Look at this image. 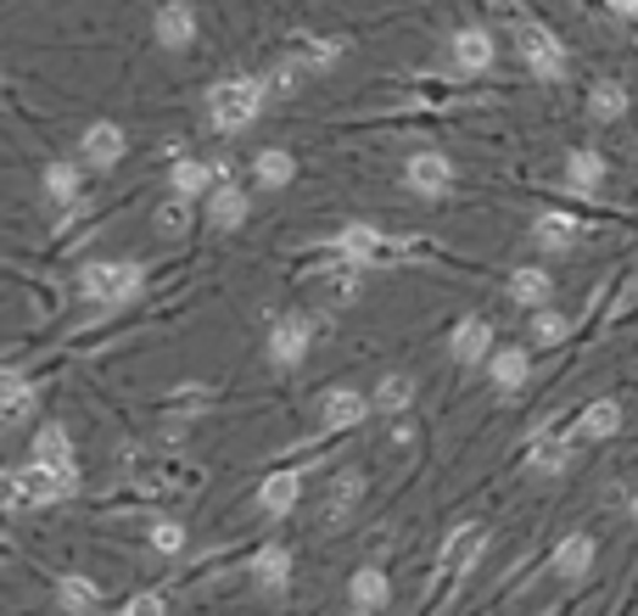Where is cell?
<instances>
[{
  "mask_svg": "<svg viewBox=\"0 0 638 616\" xmlns=\"http://www.w3.org/2000/svg\"><path fill=\"white\" fill-rule=\"evenodd\" d=\"M482 544H488L482 526H460V533L448 539V550H442V583H448V594H453V583H466V572L482 561Z\"/></svg>",
  "mask_w": 638,
  "mask_h": 616,
  "instance_id": "cell-14",
  "label": "cell"
},
{
  "mask_svg": "<svg viewBox=\"0 0 638 616\" xmlns=\"http://www.w3.org/2000/svg\"><path fill=\"white\" fill-rule=\"evenodd\" d=\"M488 376L499 393H521L532 382V359H526V347H499V354L488 359Z\"/></svg>",
  "mask_w": 638,
  "mask_h": 616,
  "instance_id": "cell-24",
  "label": "cell"
},
{
  "mask_svg": "<svg viewBox=\"0 0 638 616\" xmlns=\"http://www.w3.org/2000/svg\"><path fill=\"white\" fill-rule=\"evenodd\" d=\"M583 443H577V437L566 431V437H537V443L526 449V466L532 471H543V477H555V471H566L572 466V455H577Z\"/></svg>",
  "mask_w": 638,
  "mask_h": 616,
  "instance_id": "cell-25",
  "label": "cell"
},
{
  "mask_svg": "<svg viewBox=\"0 0 638 616\" xmlns=\"http://www.w3.org/2000/svg\"><path fill=\"white\" fill-rule=\"evenodd\" d=\"M610 7H616L621 18H638V0H610Z\"/></svg>",
  "mask_w": 638,
  "mask_h": 616,
  "instance_id": "cell-39",
  "label": "cell"
},
{
  "mask_svg": "<svg viewBox=\"0 0 638 616\" xmlns=\"http://www.w3.org/2000/svg\"><path fill=\"white\" fill-rule=\"evenodd\" d=\"M572 331H577V320L561 314V309H532V320H526V336H532L537 347H555V342H566Z\"/></svg>",
  "mask_w": 638,
  "mask_h": 616,
  "instance_id": "cell-31",
  "label": "cell"
},
{
  "mask_svg": "<svg viewBox=\"0 0 638 616\" xmlns=\"http://www.w3.org/2000/svg\"><path fill=\"white\" fill-rule=\"evenodd\" d=\"M79 488V471H56L45 460H29V466H12L7 471V504L12 510H29V504H56Z\"/></svg>",
  "mask_w": 638,
  "mask_h": 616,
  "instance_id": "cell-4",
  "label": "cell"
},
{
  "mask_svg": "<svg viewBox=\"0 0 638 616\" xmlns=\"http://www.w3.org/2000/svg\"><path fill=\"white\" fill-rule=\"evenodd\" d=\"M157 230H163V236H186V230H191V197H168V202L157 208Z\"/></svg>",
  "mask_w": 638,
  "mask_h": 616,
  "instance_id": "cell-37",
  "label": "cell"
},
{
  "mask_svg": "<svg viewBox=\"0 0 638 616\" xmlns=\"http://www.w3.org/2000/svg\"><path fill=\"white\" fill-rule=\"evenodd\" d=\"M40 186H45V202H56V208H73L79 197H84V163H45V174H40Z\"/></svg>",
  "mask_w": 638,
  "mask_h": 616,
  "instance_id": "cell-18",
  "label": "cell"
},
{
  "mask_svg": "<svg viewBox=\"0 0 638 616\" xmlns=\"http://www.w3.org/2000/svg\"><path fill=\"white\" fill-rule=\"evenodd\" d=\"M263 102H269V79L236 73V79H224V84H213V91H208V124L219 135H241V129H252V118L263 113Z\"/></svg>",
  "mask_w": 638,
  "mask_h": 616,
  "instance_id": "cell-2",
  "label": "cell"
},
{
  "mask_svg": "<svg viewBox=\"0 0 638 616\" xmlns=\"http://www.w3.org/2000/svg\"><path fill=\"white\" fill-rule=\"evenodd\" d=\"M219 186V163H197V157H174L168 163V191L174 197H208Z\"/></svg>",
  "mask_w": 638,
  "mask_h": 616,
  "instance_id": "cell-15",
  "label": "cell"
},
{
  "mask_svg": "<svg viewBox=\"0 0 638 616\" xmlns=\"http://www.w3.org/2000/svg\"><path fill=\"white\" fill-rule=\"evenodd\" d=\"M118 616H168V605H163V594H135V599H124Z\"/></svg>",
  "mask_w": 638,
  "mask_h": 616,
  "instance_id": "cell-38",
  "label": "cell"
},
{
  "mask_svg": "<svg viewBox=\"0 0 638 616\" xmlns=\"http://www.w3.org/2000/svg\"><path fill=\"white\" fill-rule=\"evenodd\" d=\"M252 180H258V186H269V191L292 186V180H297V157H292V152H281V146L258 152V157H252Z\"/></svg>",
  "mask_w": 638,
  "mask_h": 616,
  "instance_id": "cell-27",
  "label": "cell"
},
{
  "mask_svg": "<svg viewBox=\"0 0 638 616\" xmlns=\"http://www.w3.org/2000/svg\"><path fill=\"white\" fill-rule=\"evenodd\" d=\"M0 409H7V426H23L29 415H34V404H40V387L34 382H23V370H7V382H0Z\"/></svg>",
  "mask_w": 638,
  "mask_h": 616,
  "instance_id": "cell-29",
  "label": "cell"
},
{
  "mask_svg": "<svg viewBox=\"0 0 638 616\" xmlns=\"http://www.w3.org/2000/svg\"><path fill=\"white\" fill-rule=\"evenodd\" d=\"M616 431H621V404H616V398H594V404L572 420L577 443H610Z\"/></svg>",
  "mask_w": 638,
  "mask_h": 616,
  "instance_id": "cell-16",
  "label": "cell"
},
{
  "mask_svg": "<svg viewBox=\"0 0 638 616\" xmlns=\"http://www.w3.org/2000/svg\"><path fill=\"white\" fill-rule=\"evenodd\" d=\"M292 56H297L308 73H325V67H336V62L347 56V40H336V34H297V40H292Z\"/></svg>",
  "mask_w": 638,
  "mask_h": 616,
  "instance_id": "cell-21",
  "label": "cell"
},
{
  "mask_svg": "<svg viewBox=\"0 0 638 616\" xmlns=\"http://www.w3.org/2000/svg\"><path fill=\"white\" fill-rule=\"evenodd\" d=\"M79 292L96 309H124V303H135L146 292V270L129 263V258H96V263L79 270Z\"/></svg>",
  "mask_w": 638,
  "mask_h": 616,
  "instance_id": "cell-3",
  "label": "cell"
},
{
  "mask_svg": "<svg viewBox=\"0 0 638 616\" xmlns=\"http://www.w3.org/2000/svg\"><path fill=\"white\" fill-rule=\"evenodd\" d=\"M303 466H281V471H269L263 482H258V510L269 515V521H281V515H292L297 510V499H303Z\"/></svg>",
  "mask_w": 638,
  "mask_h": 616,
  "instance_id": "cell-9",
  "label": "cell"
},
{
  "mask_svg": "<svg viewBox=\"0 0 638 616\" xmlns=\"http://www.w3.org/2000/svg\"><path fill=\"white\" fill-rule=\"evenodd\" d=\"M448 359H453V365H488V359H493V320L471 314V320L453 325V336H448Z\"/></svg>",
  "mask_w": 638,
  "mask_h": 616,
  "instance_id": "cell-10",
  "label": "cell"
},
{
  "mask_svg": "<svg viewBox=\"0 0 638 616\" xmlns=\"http://www.w3.org/2000/svg\"><path fill=\"white\" fill-rule=\"evenodd\" d=\"M34 460H45V466H56V471H79V460H73V437H67L62 420H45V426L34 431Z\"/></svg>",
  "mask_w": 638,
  "mask_h": 616,
  "instance_id": "cell-23",
  "label": "cell"
},
{
  "mask_svg": "<svg viewBox=\"0 0 638 616\" xmlns=\"http://www.w3.org/2000/svg\"><path fill=\"white\" fill-rule=\"evenodd\" d=\"M583 236H588V225H583L577 213H537V219H532V241L550 247V252H566V247H577Z\"/></svg>",
  "mask_w": 638,
  "mask_h": 616,
  "instance_id": "cell-17",
  "label": "cell"
},
{
  "mask_svg": "<svg viewBox=\"0 0 638 616\" xmlns=\"http://www.w3.org/2000/svg\"><path fill=\"white\" fill-rule=\"evenodd\" d=\"M208 225L213 230H241L247 225V191L236 180H224V186L208 191Z\"/></svg>",
  "mask_w": 638,
  "mask_h": 616,
  "instance_id": "cell-22",
  "label": "cell"
},
{
  "mask_svg": "<svg viewBox=\"0 0 638 616\" xmlns=\"http://www.w3.org/2000/svg\"><path fill=\"white\" fill-rule=\"evenodd\" d=\"M347 599H353V610H381V605L393 599L387 572H381V566H358L353 583H347Z\"/></svg>",
  "mask_w": 638,
  "mask_h": 616,
  "instance_id": "cell-26",
  "label": "cell"
},
{
  "mask_svg": "<svg viewBox=\"0 0 638 616\" xmlns=\"http://www.w3.org/2000/svg\"><path fill=\"white\" fill-rule=\"evenodd\" d=\"M353 616H376V610H353Z\"/></svg>",
  "mask_w": 638,
  "mask_h": 616,
  "instance_id": "cell-41",
  "label": "cell"
},
{
  "mask_svg": "<svg viewBox=\"0 0 638 616\" xmlns=\"http://www.w3.org/2000/svg\"><path fill=\"white\" fill-rule=\"evenodd\" d=\"M146 544H151L157 555H186V526L168 521V515H157V521L146 526Z\"/></svg>",
  "mask_w": 638,
  "mask_h": 616,
  "instance_id": "cell-36",
  "label": "cell"
},
{
  "mask_svg": "<svg viewBox=\"0 0 638 616\" xmlns=\"http://www.w3.org/2000/svg\"><path fill=\"white\" fill-rule=\"evenodd\" d=\"M252 583H258L263 594H286V583H292V550H286V544L258 550V555H252Z\"/></svg>",
  "mask_w": 638,
  "mask_h": 616,
  "instance_id": "cell-19",
  "label": "cell"
},
{
  "mask_svg": "<svg viewBox=\"0 0 638 616\" xmlns=\"http://www.w3.org/2000/svg\"><path fill=\"white\" fill-rule=\"evenodd\" d=\"M588 113L605 118V124H610V118H627V91H621L616 79H599L594 91H588Z\"/></svg>",
  "mask_w": 638,
  "mask_h": 616,
  "instance_id": "cell-33",
  "label": "cell"
},
{
  "mask_svg": "<svg viewBox=\"0 0 638 616\" xmlns=\"http://www.w3.org/2000/svg\"><path fill=\"white\" fill-rule=\"evenodd\" d=\"M331 252H342L347 263H358V270H398V263H409V258H442L437 247L398 241V236H387L376 225H342L336 241H331Z\"/></svg>",
  "mask_w": 638,
  "mask_h": 616,
  "instance_id": "cell-1",
  "label": "cell"
},
{
  "mask_svg": "<svg viewBox=\"0 0 638 616\" xmlns=\"http://www.w3.org/2000/svg\"><path fill=\"white\" fill-rule=\"evenodd\" d=\"M314 336H320V325L308 320V314H281L275 325H269V365H303L308 359V347H314Z\"/></svg>",
  "mask_w": 638,
  "mask_h": 616,
  "instance_id": "cell-7",
  "label": "cell"
},
{
  "mask_svg": "<svg viewBox=\"0 0 638 616\" xmlns=\"http://www.w3.org/2000/svg\"><path fill=\"white\" fill-rule=\"evenodd\" d=\"M124 152H129V135L118 129V124H90L84 129V140H79V163L84 168H113V163H124Z\"/></svg>",
  "mask_w": 638,
  "mask_h": 616,
  "instance_id": "cell-13",
  "label": "cell"
},
{
  "mask_svg": "<svg viewBox=\"0 0 638 616\" xmlns=\"http://www.w3.org/2000/svg\"><path fill=\"white\" fill-rule=\"evenodd\" d=\"M358 499H364V471H342V477L331 482V493H325V521L342 526V521L353 515Z\"/></svg>",
  "mask_w": 638,
  "mask_h": 616,
  "instance_id": "cell-30",
  "label": "cell"
},
{
  "mask_svg": "<svg viewBox=\"0 0 638 616\" xmlns=\"http://www.w3.org/2000/svg\"><path fill=\"white\" fill-rule=\"evenodd\" d=\"M404 186H409L415 197L437 202V197H448V186H453V163H448L442 152H415V157L404 163Z\"/></svg>",
  "mask_w": 638,
  "mask_h": 616,
  "instance_id": "cell-8",
  "label": "cell"
},
{
  "mask_svg": "<svg viewBox=\"0 0 638 616\" xmlns=\"http://www.w3.org/2000/svg\"><path fill=\"white\" fill-rule=\"evenodd\" d=\"M566 180H572V191L594 197V191L605 186V157H599V152H572V157H566Z\"/></svg>",
  "mask_w": 638,
  "mask_h": 616,
  "instance_id": "cell-32",
  "label": "cell"
},
{
  "mask_svg": "<svg viewBox=\"0 0 638 616\" xmlns=\"http://www.w3.org/2000/svg\"><path fill=\"white\" fill-rule=\"evenodd\" d=\"M594 555H599L594 539L572 533V539L555 544V561H550V566H555V577H588V572H594Z\"/></svg>",
  "mask_w": 638,
  "mask_h": 616,
  "instance_id": "cell-28",
  "label": "cell"
},
{
  "mask_svg": "<svg viewBox=\"0 0 638 616\" xmlns=\"http://www.w3.org/2000/svg\"><path fill=\"white\" fill-rule=\"evenodd\" d=\"M627 510H632V521H638V493H632V499H627Z\"/></svg>",
  "mask_w": 638,
  "mask_h": 616,
  "instance_id": "cell-40",
  "label": "cell"
},
{
  "mask_svg": "<svg viewBox=\"0 0 638 616\" xmlns=\"http://www.w3.org/2000/svg\"><path fill=\"white\" fill-rule=\"evenodd\" d=\"M515 51H521V62L543 79V84H555V79H566V67H572V56H566V45H561V34L550 29V23H521L515 29Z\"/></svg>",
  "mask_w": 638,
  "mask_h": 616,
  "instance_id": "cell-5",
  "label": "cell"
},
{
  "mask_svg": "<svg viewBox=\"0 0 638 616\" xmlns=\"http://www.w3.org/2000/svg\"><path fill=\"white\" fill-rule=\"evenodd\" d=\"M370 409H376V398H364L353 387H331L320 398V409H314V426L331 431V437H347V431H358L364 420H370Z\"/></svg>",
  "mask_w": 638,
  "mask_h": 616,
  "instance_id": "cell-6",
  "label": "cell"
},
{
  "mask_svg": "<svg viewBox=\"0 0 638 616\" xmlns=\"http://www.w3.org/2000/svg\"><path fill=\"white\" fill-rule=\"evenodd\" d=\"M448 56H453V67H460V73H488L493 56H499V40H493V29L471 23V29H460V34L448 40Z\"/></svg>",
  "mask_w": 638,
  "mask_h": 616,
  "instance_id": "cell-11",
  "label": "cell"
},
{
  "mask_svg": "<svg viewBox=\"0 0 638 616\" xmlns=\"http://www.w3.org/2000/svg\"><path fill=\"white\" fill-rule=\"evenodd\" d=\"M56 599H62V610H96V599H102V588L90 583V577H56Z\"/></svg>",
  "mask_w": 638,
  "mask_h": 616,
  "instance_id": "cell-35",
  "label": "cell"
},
{
  "mask_svg": "<svg viewBox=\"0 0 638 616\" xmlns=\"http://www.w3.org/2000/svg\"><path fill=\"white\" fill-rule=\"evenodd\" d=\"M151 34H157L163 51H191V45H197V12L186 7V0H163Z\"/></svg>",
  "mask_w": 638,
  "mask_h": 616,
  "instance_id": "cell-12",
  "label": "cell"
},
{
  "mask_svg": "<svg viewBox=\"0 0 638 616\" xmlns=\"http://www.w3.org/2000/svg\"><path fill=\"white\" fill-rule=\"evenodd\" d=\"M550 292H555V281H550V270H537V263H521V270H510V297L532 314V309H550Z\"/></svg>",
  "mask_w": 638,
  "mask_h": 616,
  "instance_id": "cell-20",
  "label": "cell"
},
{
  "mask_svg": "<svg viewBox=\"0 0 638 616\" xmlns=\"http://www.w3.org/2000/svg\"><path fill=\"white\" fill-rule=\"evenodd\" d=\"M409 404H415V382L409 376H381V387H376V409L381 415H409Z\"/></svg>",
  "mask_w": 638,
  "mask_h": 616,
  "instance_id": "cell-34",
  "label": "cell"
}]
</instances>
